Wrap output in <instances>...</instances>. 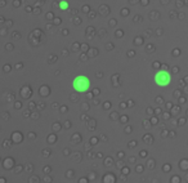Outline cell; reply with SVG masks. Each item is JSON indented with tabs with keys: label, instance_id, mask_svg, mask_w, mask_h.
I'll use <instances>...</instances> for the list:
<instances>
[{
	"label": "cell",
	"instance_id": "6da1fadb",
	"mask_svg": "<svg viewBox=\"0 0 188 183\" xmlns=\"http://www.w3.org/2000/svg\"><path fill=\"white\" fill-rule=\"evenodd\" d=\"M72 85H74L75 90L80 92V93H85V92L89 90V88H90V81H89V79L86 78V76L79 75V76H76V78L74 79Z\"/></svg>",
	"mask_w": 188,
	"mask_h": 183
},
{
	"label": "cell",
	"instance_id": "7a4b0ae2",
	"mask_svg": "<svg viewBox=\"0 0 188 183\" xmlns=\"http://www.w3.org/2000/svg\"><path fill=\"white\" fill-rule=\"evenodd\" d=\"M155 83L159 86H167L171 83V75L167 71H159L155 75Z\"/></svg>",
	"mask_w": 188,
	"mask_h": 183
},
{
	"label": "cell",
	"instance_id": "3957f363",
	"mask_svg": "<svg viewBox=\"0 0 188 183\" xmlns=\"http://www.w3.org/2000/svg\"><path fill=\"white\" fill-rule=\"evenodd\" d=\"M59 8L62 9V11H66V9L68 8V3L67 2H61L59 3Z\"/></svg>",
	"mask_w": 188,
	"mask_h": 183
}]
</instances>
